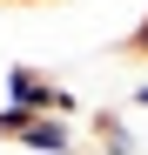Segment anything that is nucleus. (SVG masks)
Instances as JSON below:
<instances>
[{
    "label": "nucleus",
    "mask_w": 148,
    "mask_h": 155,
    "mask_svg": "<svg viewBox=\"0 0 148 155\" xmlns=\"http://www.w3.org/2000/svg\"><path fill=\"white\" fill-rule=\"evenodd\" d=\"M14 142L34 148V155H74V148H81V142H74V121H61V115H34Z\"/></svg>",
    "instance_id": "f257e3e1"
},
{
    "label": "nucleus",
    "mask_w": 148,
    "mask_h": 155,
    "mask_svg": "<svg viewBox=\"0 0 148 155\" xmlns=\"http://www.w3.org/2000/svg\"><path fill=\"white\" fill-rule=\"evenodd\" d=\"M94 135H101V155H141V135H135L121 115H108V108L94 115Z\"/></svg>",
    "instance_id": "f03ea898"
},
{
    "label": "nucleus",
    "mask_w": 148,
    "mask_h": 155,
    "mask_svg": "<svg viewBox=\"0 0 148 155\" xmlns=\"http://www.w3.org/2000/svg\"><path fill=\"white\" fill-rule=\"evenodd\" d=\"M135 108H148V74H141V81H135Z\"/></svg>",
    "instance_id": "7ed1b4c3"
}]
</instances>
